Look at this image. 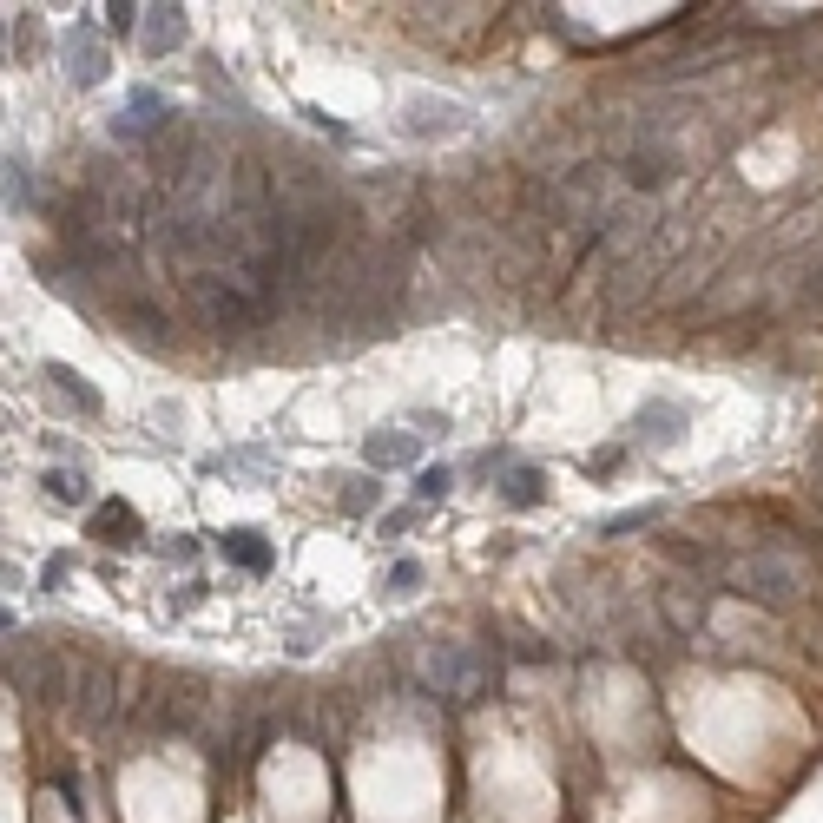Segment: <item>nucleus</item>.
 I'll use <instances>...</instances> for the list:
<instances>
[{"label": "nucleus", "instance_id": "nucleus-12", "mask_svg": "<svg viewBox=\"0 0 823 823\" xmlns=\"http://www.w3.org/2000/svg\"><path fill=\"white\" fill-rule=\"evenodd\" d=\"M178 40H185L178 7H145V53H172Z\"/></svg>", "mask_w": 823, "mask_h": 823}, {"label": "nucleus", "instance_id": "nucleus-18", "mask_svg": "<svg viewBox=\"0 0 823 823\" xmlns=\"http://www.w3.org/2000/svg\"><path fill=\"white\" fill-rule=\"evenodd\" d=\"M139 14H145V7H132V0H112V7H106V33H132V27H139Z\"/></svg>", "mask_w": 823, "mask_h": 823}, {"label": "nucleus", "instance_id": "nucleus-20", "mask_svg": "<svg viewBox=\"0 0 823 823\" xmlns=\"http://www.w3.org/2000/svg\"><path fill=\"white\" fill-rule=\"evenodd\" d=\"M415 521H422V507H396V514H382V534H389V540H402Z\"/></svg>", "mask_w": 823, "mask_h": 823}, {"label": "nucleus", "instance_id": "nucleus-15", "mask_svg": "<svg viewBox=\"0 0 823 823\" xmlns=\"http://www.w3.org/2000/svg\"><path fill=\"white\" fill-rule=\"evenodd\" d=\"M455 488V468H415V507H442Z\"/></svg>", "mask_w": 823, "mask_h": 823}, {"label": "nucleus", "instance_id": "nucleus-13", "mask_svg": "<svg viewBox=\"0 0 823 823\" xmlns=\"http://www.w3.org/2000/svg\"><path fill=\"white\" fill-rule=\"evenodd\" d=\"M679 428H685L679 402H646L639 409V435H652V442H679Z\"/></svg>", "mask_w": 823, "mask_h": 823}, {"label": "nucleus", "instance_id": "nucleus-21", "mask_svg": "<svg viewBox=\"0 0 823 823\" xmlns=\"http://www.w3.org/2000/svg\"><path fill=\"white\" fill-rule=\"evenodd\" d=\"M303 119H310L317 132H330V139H343V145H349V126H336V119H330L323 106H303Z\"/></svg>", "mask_w": 823, "mask_h": 823}, {"label": "nucleus", "instance_id": "nucleus-4", "mask_svg": "<svg viewBox=\"0 0 823 823\" xmlns=\"http://www.w3.org/2000/svg\"><path fill=\"white\" fill-rule=\"evenodd\" d=\"M461 126H468V106H455V99H409L402 106V132L409 139H448Z\"/></svg>", "mask_w": 823, "mask_h": 823}, {"label": "nucleus", "instance_id": "nucleus-23", "mask_svg": "<svg viewBox=\"0 0 823 823\" xmlns=\"http://www.w3.org/2000/svg\"><path fill=\"white\" fill-rule=\"evenodd\" d=\"M198 600H205V580H185V586H178V600H172V613H191Z\"/></svg>", "mask_w": 823, "mask_h": 823}, {"label": "nucleus", "instance_id": "nucleus-17", "mask_svg": "<svg viewBox=\"0 0 823 823\" xmlns=\"http://www.w3.org/2000/svg\"><path fill=\"white\" fill-rule=\"evenodd\" d=\"M7 205L33 211V178H27V165H20V159H7Z\"/></svg>", "mask_w": 823, "mask_h": 823}, {"label": "nucleus", "instance_id": "nucleus-3", "mask_svg": "<svg viewBox=\"0 0 823 823\" xmlns=\"http://www.w3.org/2000/svg\"><path fill=\"white\" fill-rule=\"evenodd\" d=\"M66 53V73H73V86H99L106 80V40H99V27H86V20H73L60 40Z\"/></svg>", "mask_w": 823, "mask_h": 823}, {"label": "nucleus", "instance_id": "nucleus-24", "mask_svg": "<svg viewBox=\"0 0 823 823\" xmlns=\"http://www.w3.org/2000/svg\"><path fill=\"white\" fill-rule=\"evenodd\" d=\"M66 573H73V560H47V567H40V586H47V593H53V586H60Z\"/></svg>", "mask_w": 823, "mask_h": 823}, {"label": "nucleus", "instance_id": "nucleus-25", "mask_svg": "<svg viewBox=\"0 0 823 823\" xmlns=\"http://www.w3.org/2000/svg\"><path fill=\"white\" fill-rule=\"evenodd\" d=\"M165 554H172V560H198V540H191V534H172V547H165Z\"/></svg>", "mask_w": 823, "mask_h": 823}, {"label": "nucleus", "instance_id": "nucleus-19", "mask_svg": "<svg viewBox=\"0 0 823 823\" xmlns=\"http://www.w3.org/2000/svg\"><path fill=\"white\" fill-rule=\"evenodd\" d=\"M422 586V560H396L389 567V593H415Z\"/></svg>", "mask_w": 823, "mask_h": 823}, {"label": "nucleus", "instance_id": "nucleus-22", "mask_svg": "<svg viewBox=\"0 0 823 823\" xmlns=\"http://www.w3.org/2000/svg\"><path fill=\"white\" fill-rule=\"evenodd\" d=\"M619 461H626V448H600V455H586V475H613Z\"/></svg>", "mask_w": 823, "mask_h": 823}, {"label": "nucleus", "instance_id": "nucleus-11", "mask_svg": "<svg viewBox=\"0 0 823 823\" xmlns=\"http://www.w3.org/2000/svg\"><path fill=\"white\" fill-rule=\"evenodd\" d=\"M540 494H547V468H507L501 475V501L507 507H540Z\"/></svg>", "mask_w": 823, "mask_h": 823}, {"label": "nucleus", "instance_id": "nucleus-8", "mask_svg": "<svg viewBox=\"0 0 823 823\" xmlns=\"http://www.w3.org/2000/svg\"><path fill=\"white\" fill-rule=\"evenodd\" d=\"M139 514H132L126 501H106V507H93V540H106V547H139Z\"/></svg>", "mask_w": 823, "mask_h": 823}, {"label": "nucleus", "instance_id": "nucleus-9", "mask_svg": "<svg viewBox=\"0 0 823 823\" xmlns=\"http://www.w3.org/2000/svg\"><path fill=\"white\" fill-rule=\"evenodd\" d=\"M47 382H53V389H60V396L73 402V409H80V415H99V409H106V402H99V389H93V382L80 376V369H66V363H47Z\"/></svg>", "mask_w": 823, "mask_h": 823}, {"label": "nucleus", "instance_id": "nucleus-14", "mask_svg": "<svg viewBox=\"0 0 823 823\" xmlns=\"http://www.w3.org/2000/svg\"><path fill=\"white\" fill-rule=\"evenodd\" d=\"M336 507H343V514H369V507H382V481H376V475L336 481Z\"/></svg>", "mask_w": 823, "mask_h": 823}, {"label": "nucleus", "instance_id": "nucleus-1", "mask_svg": "<svg viewBox=\"0 0 823 823\" xmlns=\"http://www.w3.org/2000/svg\"><path fill=\"white\" fill-rule=\"evenodd\" d=\"M422 679L435 698H455V705H475L481 692L494 685L488 659H481L475 646H455V639H442V646H428L422 652Z\"/></svg>", "mask_w": 823, "mask_h": 823}, {"label": "nucleus", "instance_id": "nucleus-16", "mask_svg": "<svg viewBox=\"0 0 823 823\" xmlns=\"http://www.w3.org/2000/svg\"><path fill=\"white\" fill-rule=\"evenodd\" d=\"M659 521V501H646V507H626V514H613V521H600V534L613 540V534H639V527H652Z\"/></svg>", "mask_w": 823, "mask_h": 823}, {"label": "nucleus", "instance_id": "nucleus-10", "mask_svg": "<svg viewBox=\"0 0 823 823\" xmlns=\"http://www.w3.org/2000/svg\"><path fill=\"white\" fill-rule=\"evenodd\" d=\"M40 488H47L53 507H86V501H93V481H86L80 468H47V481H40Z\"/></svg>", "mask_w": 823, "mask_h": 823}, {"label": "nucleus", "instance_id": "nucleus-6", "mask_svg": "<svg viewBox=\"0 0 823 823\" xmlns=\"http://www.w3.org/2000/svg\"><path fill=\"white\" fill-rule=\"evenodd\" d=\"M165 119H172V99L165 93H152V86H139V93L126 99V112H112V139H145V132L152 126H165Z\"/></svg>", "mask_w": 823, "mask_h": 823}, {"label": "nucleus", "instance_id": "nucleus-7", "mask_svg": "<svg viewBox=\"0 0 823 823\" xmlns=\"http://www.w3.org/2000/svg\"><path fill=\"white\" fill-rule=\"evenodd\" d=\"M218 554L238 560L244 573H270V567H277V554H270V540L257 534V527H224V534H218Z\"/></svg>", "mask_w": 823, "mask_h": 823}, {"label": "nucleus", "instance_id": "nucleus-2", "mask_svg": "<svg viewBox=\"0 0 823 823\" xmlns=\"http://www.w3.org/2000/svg\"><path fill=\"white\" fill-rule=\"evenodd\" d=\"M731 580L744 586V600L771 606V613H784V606L804 593V567H797L791 554H744L738 567H731Z\"/></svg>", "mask_w": 823, "mask_h": 823}, {"label": "nucleus", "instance_id": "nucleus-5", "mask_svg": "<svg viewBox=\"0 0 823 823\" xmlns=\"http://www.w3.org/2000/svg\"><path fill=\"white\" fill-rule=\"evenodd\" d=\"M422 442H428V435H409V428H376V435L363 442L369 475H389V468H415V461H422Z\"/></svg>", "mask_w": 823, "mask_h": 823}]
</instances>
